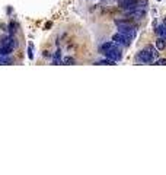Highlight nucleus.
Masks as SVG:
<instances>
[{"label": "nucleus", "mask_w": 166, "mask_h": 175, "mask_svg": "<svg viewBox=\"0 0 166 175\" xmlns=\"http://www.w3.org/2000/svg\"><path fill=\"white\" fill-rule=\"evenodd\" d=\"M0 64H12V58L9 55H0Z\"/></svg>", "instance_id": "1a4fd4ad"}, {"label": "nucleus", "mask_w": 166, "mask_h": 175, "mask_svg": "<svg viewBox=\"0 0 166 175\" xmlns=\"http://www.w3.org/2000/svg\"><path fill=\"white\" fill-rule=\"evenodd\" d=\"M154 31H156V35H157V36H162V38L166 39V28H165V25H163V22H162L160 25H157Z\"/></svg>", "instance_id": "423d86ee"}, {"label": "nucleus", "mask_w": 166, "mask_h": 175, "mask_svg": "<svg viewBox=\"0 0 166 175\" xmlns=\"http://www.w3.org/2000/svg\"><path fill=\"white\" fill-rule=\"evenodd\" d=\"M159 55V50L156 47H151V45H147L144 47L141 51L135 55V61L140 63V64H150L154 61V58Z\"/></svg>", "instance_id": "f257e3e1"}, {"label": "nucleus", "mask_w": 166, "mask_h": 175, "mask_svg": "<svg viewBox=\"0 0 166 175\" xmlns=\"http://www.w3.org/2000/svg\"><path fill=\"white\" fill-rule=\"evenodd\" d=\"M28 57H29V60H32V58H33V44H32V42H29V48H28Z\"/></svg>", "instance_id": "9b49d317"}, {"label": "nucleus", "mask_w": 166, "mask_h": 175, "mask_svg": "<svg viewBox=\"0 0 166 175\" xmlns=\"http://www.w3.org/2000/svg\"><path fill=\"white\" fill-rule=\"evenodd\" d=\"M15 34V22H10L9 23V35Z\"/></svg>", "instance_id": "ddd939ff"}, {"label": "nucleus", "mask_w": 166, "mask_h": 175, "mask_svg": "<svg viewBox=\"0 0 166 175\" xmlns=\"http://www.w3.org/2000/svg\"><path fill=\"white\" fill-rule=\"evenodd\" d=\"M106 58H109V60H112V61H121L122 60V51H121V47L116 44L114 45L112 48H109V50H106L105 52H102Z\"/></svg>", "instance_id": "7ed1b4c3"}, {"label": "nucleus", "mask_w": 166, "mask_h": 175, "mask_svg": "<svg viewBox=\"0 0 166 175\" xmlns=\"http://www.w3.org/2000/svg\"><path fill=\"white\" fill-rule=\"evenodd\" d=\"M154 63H156V66H166V58H157Z\"/></svg>", "instance_id": "f8f14e48"}, {"label": "nucleus", "mask_w": 166, "mask_h": 175, "mask_svg": "<svg viewBox=\"0 0 166 175\" xmlns=\"http://www.w3.org/2000/svg\"><path fill=\"white\" fill-rule=\"evenodd\" d=\"M118 6H119V9L128 12V10H133L135 7H138V0H119Z\"/></svg>", "instance_id": "39448f33"}, {"label": "nucleus", "mask_w": 166, "mask_h": 175, "mask_svg": "<svg viewBox=\"0 0 166 175\" xmlns=\"http://www.w3.org/2000/svg\"><path fill=\"white\" fill-rule=\"evenodd\" d=\"M112 41H114L115 44H118L119 47H130L133 38H130V36H127V35L121 34V32H116V34L112 35Z\"/></svg>", "instance_id": "20e7f679"}, {"label": "nucleus", "mask_w": 166, "mask_h": 175, "mask_svg": "<svg viewBox=\"0 0 166 175\" xmlns=\"http://www.w3.org/2000/svg\"><path fill=\"white\" fill-rule=\"evenodd\" d=\"M156 48H157L159 51L165 50L166 48V39L165 38H162V36H157V38H156Z\"/></svg>", "instance_id": "0eeeda50"}, {"label": "nucleus", "mask_w": 166, "mask_h": 175, "mask_svg": "<svg viewBox=\"0 0 166 175\" xmlns=\"http://www.w3.org/2000/svg\"><path fill=\"white\" fill-rule=\"evenodd\" d=\"M95 64H96V66H102V64H103V66H114L115 61H112V60H109V58L105 57V60H99V61H96Z\"/></svg>", "instance_id": "6e6552de"}, {"label": "nucleus", "mask_w": 166, "mask_h": 175, "mask_svg": "<svg viewBox=\"0 0 166 175\" xmlns=\"http://www.w3.org/2000/svg\"><path fill=\"white\" fill-rule=\"evenodd\" d=\"M115 25H116L118 32L127 35V36H130V38H133V39L137 36L138 28H137V25H134L131 20H128V19H116Z\"/></svg>", "instance_id": "f03ea898"}, {"label": "nucleus", "mask_w": 166, "mask_h": 175, "mask_svg": "<svg viewBox=\"0 0 166 175\" xmlns=\"http://www.w3.org/2000/svg\"><path fill=\"white\" fill-rule=\"evenodd\" d=\"M61 63H63V64H74L76 61H74V58H71V57H64V58L61 60Z\"/></svg>", "instance_id": "9d476101"}]
</instances>
